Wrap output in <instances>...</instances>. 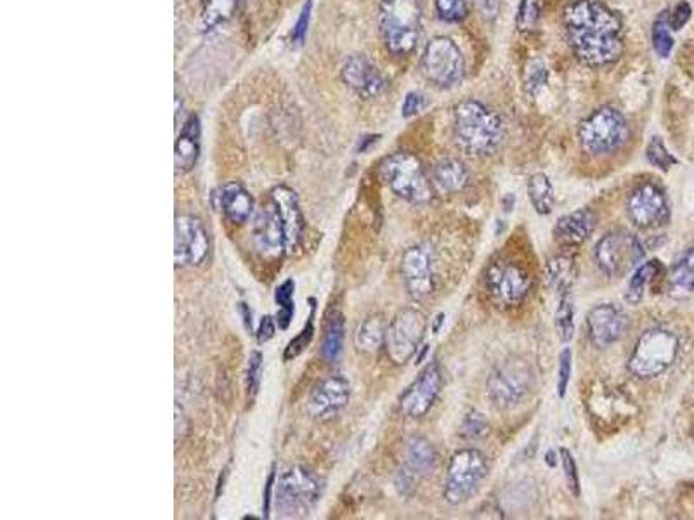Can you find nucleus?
<instances>
[{
    "mask_svg": "<svg viewBox=\"0 0 694 520\" xmlns=\"http://www.w3.org/2000/svg\"><path fill=\"white\" fill-rule=\"evenodd\" d=\"M571 51L583 65H611L623 54L622 21L596 0L571 2L564 11Z\"/></svg>",
    "mask_w": 694,
    "mask_h": 520,
    "instance_id": "nucleus-1",
    "label": "nucleus"
},
{
    "mask_svg": "<svg viewBox=\"0 0 694 520\" xmlns=\"http://www.w3.org/2000/svg\"><path fill=\"white\" fill-rule=\"evenodd\" d=\"M504 124L495 111L478 101H462L453 113V136L467 155L485 156L504 141Z\"/></svg>",
    "mask_w": 694,
    "mask_h": 520,
    "instance_id": "nucleus-2",
    "label": "nucleus"
},
{
    "mask_svg": "<svg viewBox=\"0 0 694 520\" xmlns=\"http://www.w3.org/2000/svg\"><path fill=\"white\" fill-rule=\"evenodd\" d=\"M379 26L387 51L394 56L412 54L422 33L419 0H382Z\"/></svg>",
    "mask_w": 694,
    "mask_h": 520,
    "instance_id": "nucleus-3",
    "label": "nucleus"
},
{
    "mask_svg": "<svg viewBox=\"0 0 694 520\" xmlns=\"http://www.w3.org/2000/svg\"><path fill=\"white\" fill-rule=\"evenodd\" d=\"M679 338L667 328H651L642 333L630 354V373L641 380L660 377L679 356Z\"/></svg>",
    "mask_w": 694,
    "mask_h": 520,
    "instance_id": "nucleus-4",
    "label": "nucleus"
},
{
    "mask_svg": "<svg viewBox=\"0 0 694 520\" xmlns=\"http://www.w3.org/2000/svg\"><path fill=\"white\" fill-rule=\"evenodd\" d=\"M535 389V371L521 358L505 359L493 368L486 380V390L493 406L507 411L516 408Z\"/></svg>",
    "mask_w": 694,
    "mask_h": 520,
    "instance_id": "nucleus-5",
    "label": "nucleus"
},
{
    "mask_svg": "<svg viewBox=\"0 0 694 520\" xmlns=\"http://www.w3.org/2000/svg\"><path fill=\"white\" fill-rule=\"evenodd\" d=\"M382 177L394 195L410 203H427L433 200V184L427 177L424 165L412 153H394L382 163Z\"/></svg>",
    "mask_w": 694,
    "mask_h": 520,
    "instance_id": "nucleus-6",
    "label": "nucleus"
},
{
    "mask_svg": "<svg viewBox=\"0 0 694 520\" xmlns=\"http://www.w3.org/2000/svg\"><path fill=\"white\" fill-rule=\"evenodd\" d=\"M321 496V481L308 468L294 467L276 482L275 508L283 519L308 515Z\"/></svg>",
    "mask_w": 694,
    "mask_h": 520,
    "instance_id": "nucleus-7",
    "label": "nucleus"
},
{
    "mask_svg": "<svg viewBox=\"0 0 694 520\" xmlns=\"http://www.w3.org/2000/svg\"><path fill=\"white\" fill-rule=\"evenodd\" d=\"M578 137L589 155H608L627 143L629 124L616 108L603 106L583 120Z\"/></svg>",
    "mask_w": 694,
    "mask_h": 520,
    "instance_id": "nucleus-8",
    "label": "nucleus"
},
{
    "mask_svg": "<svg viewBox=\"0 0 694 520\" xmlns=\"http://www.w3.org/2000/svg\"><path fill=\"white\" fill-rule=\"evenodd\" d=\"M488 475V460L479 449H460L450 458L445 477V500L459 507L478 491Z\"/></svg>",
    "mask_w": 694,
    "mask_h": 520,
    "instance_id": "nucleus-9",
    "label": "nucleus"
},
{
    "mask_svg": "<svg viewBox=\"0 0 694 520\" xmlns=\"http://www.w3.org/2000/svg\"><path fill=\"white\" fill-rule=\"evenodd\" d=\"M486 292L502 309H514L530 295L531 276L518 262L509 259L493 260L485 273Z\"/></svg>",
    "mask_w": 694,
    "mask_h": 520,
    "instance_id": "nucleus-10",
    "label": "nucleus"
},
{
    "mask_svg": "<svg viewBox=\"0 0 694 520\" xmlns=\"http://www.w3.org/2000/svg\"><path fill=\"white\" fill-rule=\"evenodd\" d=\"M597 266L609 278H623L636 271L644 259V247L634 234L627 231H613L597 243Z\"/></svg>",
    "mask_w": 694,
    "mask_h": 520,
    "instance_id": "nucleus-11",
    "label": "nucleus"
},
{
    "mask_svg": "<svg viewBox=\"0 0 694 520\" xmlns=\"http://www.w3.org/2000/svg\"><path fill=\"white\" fill-rule=\"evenodd\" d=\"M426 328L427 319L424 312L415 307L401 309L387 326L384 349L389 361L398 366L408 363L419 349Z\"/></svg>",
    "mask_w": 694,
    "mask_h": 520,
    "instance_id": "nucleus-12",
    "label": "nucleus"
},
{
    "mask_svg": "<svg viewBox=\"0 0 694 520\" xmlns=\"http://www.w3.org/2000/svg\"><path fill=\"white\" fill-rule=\"evenodd\" d=\"M420 68L431 84L448 89L464 77V58L452 39L436 37L427 44Z\"/></svg>",
    "mask_w": 694,
    "mask_h": 520,
    "instance_id": "nucleus-13",
    "label": "nucleus"
},
{
    "mask_svg": "<svg viewBox=\"0 0 694 520\" xmlns=\"http://www.w3.org/2000/svg\"><path fill=\"white\" fill-rule=\"evenodd\" d=\"M209 254L210 238L205 224L195 215H177L174 224L176 266H202Z\"/></svg>",
    "mask_w": 694,
    "mask_h": 520,
    "instance_id": "nucleus-14",
    "label": "nucleus"
},
{
    "mask_svg": "<svg viewBox=\"0 0 694 520\" xmlns=\"http://www.w3.org/2000/svg\"><path fill=\"white\" fill-rule=\"evenodd\" d=\"M627 212L630 221L641 229H656L670 221L667 195L655 182H644L629 196Z\"/></svg>",
    "mask_w": 694,
    "mask_h": 520,
    "instance_id": "nucleus-15",
    "label": "nucleus"
},
{
    "mask_svg": "<svg viewBox=\"0 0 694 520\" xmlns=\"http://www.w3.org/2000/svg\"><path fill=\"white\" fill-rule=\"evenodd\" d=\"M401 274L406 292L417 302L429 299L436 290L434 280L433 252L426 245H415L403 254Z\"/></svg>",
    "mask_w": 694,
    "mask_h": 520,
    "instance_id": "nucleus-16",
    "label": "nucleus"
},
{
    "mask_svg": "<svg viewBox=\"0 0 694 520\" xmlns=\"http://www.w3.org/2000/svg\"><path fill=\"white\" fill-rule=\"evenodd\" d=\"M441 389H443V373L438 363H431L401 396L400 406L403 415L410 418L426 416L434 403L438 401Z\"/></svg>",
    "mask_w": 694,
    "mask_h": 520,
    "instance_id": "nucleus-17",
    "label": "nucleus"
},
{
    "mask_svg": "<svg viewBox=\"0 0 694 520\" xmlns=\"http://www.w3.org/2000/svg\"><path fill=\"white\" fill-rule=\"evenodd\" d=\"M269 205L273 207L275 214L282 222L285 252L287 254L299 252L302 238H304V217H302L299 198L295 195V191L287 186H278L269 195Z\"/></svg>",
    "mask_w": 694,
    "mask_h": 520,
    "instance_id": "nucleus-18",
    "label": "nucleus"
},
{
    "mask_svg": "<svg viewBox=\"0 0 694 520\" xmlns=\"http://www.w3.org/2000/svg\"><path fill=\"white\" fill-rule=\"evenodd\" d=\"M629 330V318L623 309L615 304H601L590 309L587 314V332L590 342L597 349H606L609 345L622 340Z\"/></svg>",
    "mask_w": 694,
    "mask_h": 520,
    "instance_id": "nucleus-19",
    "label": "nucleus"
},
{
    "mask_svg": "<svg viewBox=\"0 0 694 520\" xmlns=\"http://www.w3.org/2000/svg\"><path fill=\"white\" fill-rule=\"evenodd\" d=\"M341 77L344 84L360 98H377L386 89V80L377 70V66L360 54L347 58L342 66Z\"/></svg>",
    "mask_w": 694,
    "mask_h": 520,
    "instance_id": "nucleus-20",
    "label": "nucleus"
},
{
    "mask_svg": "<svg viewBox=\"0 0 694 520\" xmlns=\"http://www.w3.org/2000/svg\"><path fill=\"white\" fill-rule=\"evenodd\" d=\"M351 399V385L344 377L325 378L309 399V413L315 418H330L346 408Z\"/></svg>",
    "mask_w": 694,
    "mask_h": 520,
    "instance_id": "nucleus-21",
    "label": "nucleus"
},
{
    "mask_svg": "<svg viewBox=\"0 0 694 520\" xmlns=\"http://www.w3.org/2000/svg\"><path fill=\"white\" fill-rule=\"evenodd\" d=\"M254 247L259 254L275 259L285 252V234L282 222L275 214L273 207L262 208L254 221Z\"/></svg>",
    "mask_w": 694,
    "mask_h": 520,
    "instance_id": "nucleus-22",
    "label": "nucleus"
},
{
    "mask_svg": "<svg viewBox=\"0 0 694 520\" xmlns=\"http://www.w3.org/2000/svg\"><path fill=\"white\" fill-rule=\"evenodd\" d=\"M596 229V215L590 208H578L557 221L554 238L563 247H580Z\"/></svg>",
    "mask_w": 694,
    "mask_h": 520,
    "instance_id": "nucleus-23",
    "label": "nucleus"
},
{
    "mask_svg": "<svg viewBox=\"0 0 694 520\" xmlns=\"http://www.w3.org/2000/svg\"><path fill=\"white\" fill-rule=\"evenodd\" d=\"M200 120L197 115H190L179 132L174 150V163L177 172H190L197 165L200 156Z\"/></svg>",
    "mask_w": 694,
    "mask_h": 520,
    "instance_id": "nucleus-24",
    "label": "nucleus"
},
{
    "mask_svg": "<svg viewBox=\"0 0 694 520\" xmlns=\"http://www.w3.org/2000/svg\"><path fill=\"white\" fill-rule=\"evenodd\" d=\"M219 205L233 224H245L254 214V200L240 182H226L219 189Z\"/></svg>",
    "mask_w": 694,
    "mask_h": 520,
    "instance_id": "nucleus-25",
    "label": "nucleus"
},
{
    "mask_svg": "<svg viewBox=\"0 0 694 520\" xmlns=\"http://www.w3.org/2000/svg\"><path fill=\"white\" fill-rule=\"evenodd\" d=\"M434 184L445 195H455L469 184V170L455 158H445L434 167Z\"/></svg>",
    "mask_w": 694,
    "mask_h": 520,
    "instance_id": "nucleus-26",
    "label": "nucleus"
},
{
    "mask_svg": "<svg viewBox=\"0 0 694 520\" xmlns=\"http://www.w3.org/2000/svg\"><path fill=\"white\" fill-rule=\"evenodd\" d=\"M436 463V449L424 437H413L406 444L403 468L417 477H424L433 470Z\"/></svg>",
    "mask_w": 694,
    "mask_h": 520,
    "instance_id": "nucleus-27",
    "label": "nucleus"
},
{
    "mask_svg": "<svg viewBox=\"0 0 694 520\" xmlns=\"http://www.w3.org/2000/svg\"><path fill=\"white\" fill-rule=\"evenodd\" d=\"M387 326L382 316L365 319L354 335V345L363 354H374L386 344Z\"/></svg>",
    "mask_w": 694,
    "mask_h": 520,
    "instance_id": "nucleus-28",
    "label": "nucleus"
},
{
    "mask_svg": "<svg viewBox=\"0 0 694 520\" xmlns=\"http://www.w3.org/2000/svg\"><path fill=\"white\" fill-rule=\"evenodd\" d=\"M670 290L677 295H689L694 292V247L684 250L675 260L668 276Z\"/></svg>",
    "mask_w": 694,
    "mask_h": 520,
    "instance_id": "nucleus-29",
    "label": "nucleus"
},
{
    "mask_svg": "<svg viewBox=\"0 0 694 520\" xmlns=\"http://www.w3.org/2000/svg\"><path fill=\"white\" fill-rule=\"evenodd\" d=\"M547 273L550 283L556 286L559 293L571 292V286L575 285L578 276L577 260L570 255H557L549 260Z\"/></svg>",
    "mask_w": 694,
    "mask_h": 520,
    "instance_id": "nucleus-30",
    "label": "nucleus"
},
{
    "mask_svg": "<svg viewBox=\"0 0 694 520\" xmlns=\"http://www.w3.org/2000/svg\"><path fill=\"white\" fill-rule=\"evenodd\" d=\"M660 273H662V264L658 260H651V262H646V264L637 267L634 274H632V278H630L629 286H627L625 300L632 306H637L644 299V293L648 290V286L651 285V281L655 280Z\"/></svg>",
    "mask_w": 694,
    "mask_h": 520,
    "instance_id": "nucleus-31",
    "label": "nucleus"
},
{
    "mask_svg": "<svg viewBox=\"0 0 694 520\" xmlns=\"http://www.w3.org/2000/svg\"><path fill=\"white\" fill-rule=\"evenodd\" d=\"M344 351V318L341 312H334L332 318H328L325 326V337L321 345V356L328 363H337Z\"/></svg>",
    "mask_w": 694,
    "mask_h": 520,
    "instance_id": "nucleus-32",
    "label": "nucleus"
},
{
    "mask_svg": "<svg viewBox=\"0 0 694 520\" xmlns=\"http://www.w3.org/2000/svg\"><path fill=\"white\" fill-rule=\"evenodd\" d=\"M528 196L537 214L549 215L552 212L556 198H554V188L550 184V179L545 174H535L530 177Z\"/></svg>",
    "mask_w": 694,
    "mask_h": 520,
    "instance_id": "nucleus-33",
    "label": "nucleus"
},
{
    "mask_svg": "<svg viewBox=\"0 0 694 520\" xmlns=\"http://www.w3.org/2000/svg\"><path fill=\"white\" fill-rule=\"evenodd\" d=\"M294 292V280L283 281L282 285L276 288L275 302L280 307V311L276 314V325L280 330H287L292 323V318H294Z\"/></svg>",
    "mask_w": 694,
    "mask_h": 520,
    "instance_id": "nucleus-34",
    "label": "nucleus"
},
{
    "mask_svg": "<svg viewBox=\"0 0 694 520\" xmlns=\"http://www.w3.org/2000/svg\"><path fill=\"white\" fill-rule=\"evenodd\" d=\"M556 330L563 342H570L575 333V302L571 292L561 293L559 307L556 312Z\"/></svg>",
    "mask_w": 694,
    "mask_h": 520,
    "instance_id": "nucleus-35",
    "label": "nucleus"
},
{
    "mask_svg": "<svg viewBox=\"0 0 694 520\" xmlns=\"http://www.w3.org/2000/svg\"><path fill=\"white\" fill-rule=\"evenodd\" d=\"M311 304V314H309L308 323L302 328V332L297 335V337L290 340V344L287 345V349L283 352V359L285 361H292V359L301 356L302 351L311 344L313 340V335H315V312H316V300H309Z\"/></svg>",
    "mask_w": 694,
    "mask_h": 520,
    "instance_id": "nucleus-36",
    "label": "nucleus"
},
{
    "mask_svg": "<svg viewBox=\"0 0 694 520\" xmlns=\"http://www.w3.org/2000/svg\"><path fill=\"white\" fill-rule=\"evenodd\" d=\"M670 30L672 28L668 25V14L663 13L653 26V47L660 58H668L674 49V37Z\"/></svg>",
    "mask_w": 694,
    "mask_h": 520,
    "instance_id": "nucleus-37",
    "label": "nucleus"
},
{
    "mask_svg": "<svg viewBox=\"0 0 694 520\" xmlns=\"http://www.w3.org/2000/svg\"><path fill=\"white\" fill-rule=\"evenodd\" d=\"M542 7H544L542 0H523L521 2L518 18H516L519 32H531L537 28Z\"/></svg>",
    "mask_w": 694,
    "mask_h": 520,
    "instance_id": "nucleus-38",
    "label": "nucleus"
},
{
    "mask_svg": "<svg viewBox=\"0 0 694 520\" xmlns=\"http://www.w3.org/2000/svg\"><path fill=\"white\" fill-rule=\"evenodd\" d=\"M434 4L439 18L446 23H459L467 16L465 0H434Z\"/></svg>",
    "mask_w": 694,
    "mask_h": 520,
    "instance_id": "nucleus-39",
    "label": "nucleus"
},
{
    "mask_svg": "<svg viewBox=\"0 0 694 520\" xmlns=\"http://www.w3.org/2000/svg\"><path fill=\"white\" fill-rule=\"evenodd\" d=\"M646 156H648V160L651 165H655V167H658V169H662L663 172H667V170H670L672 165L677 163L674 156L668 153V150L665 148V144H663L660 137H653V139H651L648 150H646Z\"/></svg>",
    "mask_w": 694,
    "mask_h": 520,
    "instance_id": "nucleus-40",
    "label": "nucleus"
},
{
    "mask_svg": "<svg viewBox=\"0 0 694 520\" xmlns=\"http://www.w3.org/2000/svg\"><path fill=\"white\" fill-rule=\"evenodd\" d=\"M262 364H264V358H262L261 352H252L249 359V370H247V396H249L250 401L256 399L259 389H261Z\"/></svg>",
    "mask_w": 694,
    "mask_h": 520,
    "instance_id": "nucleus-41",
    "label": "nucleus"
},
{
    "mask_svg": "<svg viewBox=\"0 0 694 520\" xmlns=\"http://www.w3.org/2000/svg\"><path fill=\"white\" fill-rule=\"evenodd\" d=\"M559 455H561V463H563L564 477H566V482H568V488H570L571 493L578 496L580 494V479H578L577 462H575V458L571 456L568 449H561Z\"/></svg>",
    "mask_w": 694,
    "mask_h": 520,
    "instance_id": "nucleus-42",
    "label": "nucleus"
},
{
    "mask_svg": "<svg viewBox=\"0 0 694 520\" xmlns=\"http://www.w3.org/2000/svg\"><path fill=\"white\" fill-rule=\"evenodd\" d=\"M547 82V68L540 61H533L526 70V91L530 96H535Z\"/></svg>",
    "mask_w": 694,
    "mask_h": 520,
    "instance_id": "nucleus-43",
    "label": "nucleus"
},
{
    "mask_svg": "<svg viewBox=\"0 0 694 520\" xmlns=\"http://www.w3.org/2000/svg\"><path fill=\"white\" fill-rule=\"evenodd\" d=\"M571 377V351L566 347L559 356V375H557V394L559 397L566 396V390L570 385Z\"/></svg>",
    "mask_w": 694,
    "mask_h": 520,
    "instance_id": "nucleus-44",
    "label": "nucleus"
},
{
    "mask_svg": "<svg viewBox=\"0 0 694 520\" xmlns=\"http://www.w3.org/2000/svg\"><path fill=\"white\" fill-rule=\"evenodd\" d=\"M689 18H691V6H689L688 2H679L674 7V11L668 14V25L677 32V30H681L682 26L688 23Z\"/></svg>",
    "mask_w": 694,
    "mask_h": 520,
    "instance_id": "nucleus-45",
    "label": "nucleus"
},
{
    "mask_svg": "<svg viewBox=\"0 0 694 520\" xmlns=\"http://www.w3.org/2000/svg\"><path fill=\"white\" fill-rule=\"evenodd\" d=\"M276 319L271 318V316H264L261 319V325L257 328L256 338L259 344H266L268 340L275 337L276 332Z\"/></svg>",
    "mask_w": 694,
    "mask_h": 520,
    "instance_id": "nucleus-46",
    "label": "nucleus"
},
{
    "mask_svg": "<svg viewBox=\"0 0 694 520\" xmlns=\"http://www.w3.org/2000/svg\"><path fill=\"white\" fill-rule=\"evenodd\" d=\"M426 106V99L422 94H415V92H410L406 96L405 103H403V117H413L415 113H419L422 108Z\"/></svg>",
    "mask_w": 694,
    "mask_h": 520,
    "instance_id": "nucleus-47",
    "label": "nucleus"
},
{
    "mask_svg": "<svg viewBox=\"0 0 694 520\" xmlns=\"http://www.w3.org/2000/svg\"><path fill=\"white\" fill-rule=\"evenodd\" d=\"M474 4H476L479 13H481V16H483L485 20H495L498 13H500V4H502V0H474Z\"/></svg>",
    "mask_w": 694,
    "mask_h": 520,
    "instance_id": "nucleus-48",
    "label": "nucleus"
},
{
    "mask_svg": "<svg viewBox=\"0 0 694 520\" xmlns=\"http://www.w3.org/2000/svg\"><path fill=\"white\" fill-rule=\"evenodd\" d=\"M486 432V422L485 418H481V415H471L464 423V434H469L472 437L481 436Z\"/></svg>",
    "mask_w": 694,
    "mask_h": 520,
    "instance_id": "nucleus-49",
    "label": "nucleus"
},
{
    "mask_svg": "<svg viewBox=\"0 0 694 520\" xmlns=\"http://www.w3.org/2000/svg\"><path fill=\"white\" fill-rule=\"evenodd\" d=\"M311 6H313V2H311V0H308V4H306V6H304V9H302L301 18H299V21H297V25H295L294 40L295 42H299V44H301L302 40H304V37H306V30H308L309 13H311Z\"/></svg>",
    "mask_w": 694,
    "mask_h": 520,
    "instance_id": "nucleus-50",
    "label": "nucleus"
},
{
    "mask_svg": "<svg viewBox=\"0 0 694 520\" xmlns=\"http://www.w3.org/2000/svg\"><path fill=\"white\" fill-rule=\"evenodd\" d=\"M273 481H275V474L269 475L268 486H266V496H264V514L268 515L269 512V501H271V491H273Z\"/></svg>",
    "mask_w": 694,
    "mask_h": 520,
    "instance_id": "nucleus-51",
    "label": "nucleus"
},
{
    "mask_svg": "<svg viewBox=\"0 0 694 520\" xmlns=\"http://www.w3.org/2000/svg\"><path fill=\"white\" fill-rule=\"evenodd\" d=\"M240 311H242L243 323H245V328L252 332V312H250L249 307L245 304H240Z\"/></svg>",
    "mask_w": 694,
    "mask_h": 520,
    "instance_id": "nucleus-52",
    "label": "nucleus"
}]
</instances>
